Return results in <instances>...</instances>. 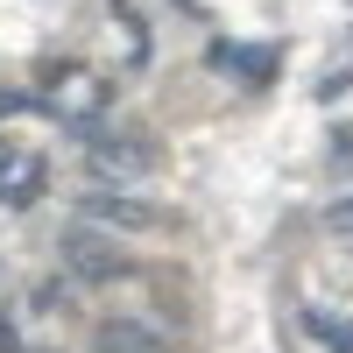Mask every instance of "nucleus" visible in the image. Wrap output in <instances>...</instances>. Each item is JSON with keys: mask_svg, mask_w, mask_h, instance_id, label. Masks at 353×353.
<instances>
[{"mask_svg": "<svg viewBox=\"0 0 353 353\" xmlns=\"http://www.w3.org/2000/svg\"><path fill=\"white\" fill-rule=\"evenodd\" d=\"M43 198V156H14L0 170V205H36Z\"/></svg>", "mask_w": 353, "mask_h": 353, "instance_id": "obj_2", "label": "nucleus"}, {"mask_svg": "<svg viewBox=\"0 0 353 353\" xmlns=\"http://www.w3.org/2000/svg\"><path fill=\"white\" fill-rule=\"evenodd\" d=\"M92 346H99V353H163V339H156L149 325H134V318H106Z\"/></svg>", "mask_w": 353, "mask_h": 353, "instance_id": "obj_3", "label": "nucleus"}, {"mask_svg": "<svg viewBox=\"0 0 353 353\" xmlns=\"http://www.w3.org/2000/svg\"><path fill=\"white\" fill-rule=\"evenodd\" d=\"M8 163H14V156H8V141H0V170H8Z\"/></svg>", "mask_w": 353, "mask_h": 353, "instance_id": "obj_7", "label": "nucleus"}, {"mask_svg": "<svg viewBox=\"0 0 353 353\" xmlns=\"http://www.w3.org/2000/svg\"><path fill=\"white\" fill-rule=\"evenodd\" d=\"M78 219H92V226H149L156 212H149V198H128V191L99 184V191L78 198Z\"/></svg>", "mask_w": 353, "mask_h": 353, "instance_id": "obj_1", "label": "nucleus"}, {"mask_svg": "<svg viewBox=\"0 0 353 353\" xmlns=\"http://www.w3.org/2000/svg\"><path fill=\"white\" fill-rule=\"evenodd\" d=\"M297 325H304L318 346H325V353H353V318H339V311H311V304H304Z\"/></svg>", "mask_w": 353, "mask_h": 353, "instance_id": "obj_5", "label": "nucleus"}, {"mask_svg": "<svg viewBox=\"0 0 353 353\" xmlns=\"http://www.w3.org/2000/svg\"><path fill=\"white\" fill-rule=\"evenodd\" d=\"M64 261H71V269H85V276H121V269H128L121 254L99 248V233H64Z\"/></svg>", "mask_w": 353, "mask_h": 353, "instance_id": "obj_4", "label": "nucleus"}, {"mask_svg": "<svg viewBox=\"0 0 353 353\" xmlns=\"http://www.w3.org/2000/svg\"><path fill=\"white\" fill-rule=\"evenodd\" d=\"M325 226L353 241V198H332V205H325Z\"/></svg>", "mask_w": 353, "mask_h": 353, "instance_id": "obj_6", "label": "nucleus"}]
</instances>
